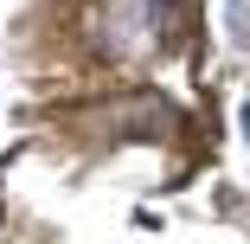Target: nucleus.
<instances>
[{"mask_svg": "<svg viewBox=\"0 0 250 244\" xmlns=\"http://www.w3.org/2000/svg\"><path fill=\"white\" fill-rule=\"evenodd\" d=\"M154 26H161V0H109L96 13V45L103 52H147L154 45Z\"/></svg>", "mask_w": 250, "mask_h": 244, "instance_id": "f257e3e1", "label": "nucleus"}, {"mask_svg": "<svg viewBox=\"0 0 250 244\" xmlns=\"http://www.w3.org/2000/svg\"><path fill=\"white\" fill-rule=\"evenodd\" d=\"M231 45H250V0H231Z\"/></svg>", "mask_w": 250, "mask_h": 244, "instance_id": "f03ea898", "label": "nucleus"}, {"mask_svg": "<svg viewBox=\"0 0 250 244\" xmlns=\"http://www.w3.org/2000/svg\"><path fill=\"white\" fill-rule=\"evenodd\" d=\"M244 135H250V103H244Z\"/></svg>", "mask_w": 250, "mask_h": 244, "instance_id": "7ed1b4c3", "label": "nucleus"}]
</instances>
